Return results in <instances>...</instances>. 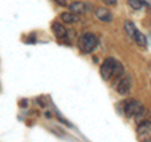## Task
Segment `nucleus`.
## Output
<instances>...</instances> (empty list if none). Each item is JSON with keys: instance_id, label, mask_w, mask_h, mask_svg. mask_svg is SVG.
I'll list each match as a JSON object with an SVG mask.
<instances>
[{"instance_id": "f257e3e1", "label": "nucleus", "mask_w": 151, "mask_h": 142, "mask_svg": "<svg viewBox=\"0 0 151 142\" xmlns=\"http://www.w3.org/2000/svg\"><path fill=\"white\" fill-rule=\"evenodd\" d=\"M97 44H98V39L92 33H86V34L79 37V39H78V48L83 53H91L97 47Z\"/></svg>"}, {"instance_id": "f03ea898", "label": "nucleus", "mask_w": 151, "mask_h": 142, "mask_svg": "<svg viewBox=\"0 0 151 142\" xmlns=\"http://www.w3.org/2000/svg\"><path fill=\"white\" fill-rule=\"evenodd\" d=\"M124 111H125V116L131 118L134 116H137L141 111H144V107L139 101H136V99H129V101L125 103Z\"/></svg>"}, {"instance_id": "7ed1b4c3", "label": "nucleus", "mask_w": 151, "mask_h": 142, "mask_svg": "<svg viewBox=\"0 0 151 142\" xmlns=\"http://www.w3.org/2000/svg\"><path fill=\"white\" fill-rule=\"evenodd\" d=\"M115 65H116V59H113V58H107L105 62L102 63L101 68H100V73H101V77L105 80H108L113 75Z\"/></svg>"}, {"instance_id": "20e7f679", "label": "nucleus", "mask_w": 151, "mask_h": 142, "mask_svg": "<svg viewBox=\"0 0 151 142\" xmlns=\"http://www.w3.org/2000/svg\"><path fill=\"white\" fill-rule=\"evenodd\" d=\"M116 89H117V92H119V94H121V96H126V94H129L130 89H131V79L129 77L121 78L119 82H117Z\"/></svg>"}, {"instance_id": "39448f33", "label": "nucleus", "mask_w": 151, "mask_h": 142, "mask_svg": "<svg viewBox=\"0 0 151 142\" xmlns=\"http://www.w3.org/2000/svg\"><path fill=\"white\" fill-rule=\"evenodd\" d=\"M96 16L100 19L101 22H107V23L112 22V14L110 13V10H107L106 8H98L96 10Z\"/></svg>"}, {"instance_id": "423d86ee", "label": "nucleus", "mask_w": 151, "mask_h": 142, "mask_svg": "<svg viewBox=\"0 0 151 142\" xmlns=\"http://www.w3.org/2000/svg\"><path fill=\"white\" fill-rule=\"evenodd\" d=\"M69 10H70V13L79 15V14H84V13H86L87 8H86V4L82 3V1H74V3H72L69 5Z\"/></svg>"}, {"instance_id": "0eeeda50", "label": "nucleus", "mask_w": 151, "mask_h": 142, "mask_svg": "<svg viewBox=\"0 0 151 142\" xmlns=\"http://www.w3.org/2000/svg\"><path fill=\"white\" fill-rule=\"evenodd\" d=\"M52 30H53V34L55 35V38H58V39L67 37V29L62 24H59V23H54L52 25Z\"/></svg>"}, {"instance_id": "6e6552de", "label": "nucleus", "mask_w": 151, "mask_h": 142, "mask_svg": "<svg viewBox=\"0 0 151 142\" xmlns=\"http://www.w3.org/2000/svg\"><path fill=\"white\" fill-rule=\"evenodd\" d=\"M150 132H151V122L150 121H142L141 123H139V126H137V133L140 136L150 133Z\"/></svg>"}, {"instance_id": "1a4fd4ad", "label": "nucleus", "mask_w": 151, "mask_h": 142, "mask_svg": "<svg viewBox=\"0 0 151 142\" xmlns=\"http://www.w3.org/2000/svg\"><path fill=\"white\" fill-rule=\"evenodd\" d=\"M60 19H62L64 23H77L79 20L77 14H73V13H70V11L62 13V14H60Z\"/></svg>"}, {"instance_id": "9d476101", "label": "nucleus", "mask_w": 151, "mask_h": 142, "mask_svg": "<svg viewBox=\"0 0 151 142\" xmlns=\"http://www.w3.org/2000/svg\"><path fill=\"white\" fill-rule=\"evenodd\" d=\"M135 42H136V44H139L140 47H146V44H147V40H146V37L141 33L140 30H136L135 33V35L134 38H132Z\"/></svg>"}, {"instance_id": "9b49d317", "label": "nucleus", "mask_w": 151, "mask_h": 142, "mask_svg": "<svg viewBox=\"0 0 151 142\" xmlns=\"http://www.w3.org/2000/svg\"><path fill=\"white\" fill-rule=\"evenodd\" d=\"M125 30H126V33H127V35L131 37V38H134L136 30H137V28L135 27V24H134V23H132L131 20H126V22H125Z\"/></svg>"}, {"instance_id": "f8f14e48", "label": "nucleus", "mask_w": 151, "mask_h": 142, "mask_svg": "<svg viewBox=\"0 0 151 142\" xmlns=\"http://www.w3.org/2000/svg\"><path fill=\"white\" fill-rule=\"evenodd\" d=\"M127 3H129V5L134 9V10H139L144 4H146L144 0H127Z\"/></svg>"}, {"instance_id": "ddd939ff", "label": "nucleus", "mask_w": 151, "mask_h": 142, "mask_svg": "<svg viewBox=\"0 0 151 142\" xmlns=\"http://www.w3.org/2000/svg\"><path fill=\"white\" fill-rule=\"evenodd\" d=\"M122 74H124V67H122V64L120 62H117V60H116L115 70H113V77H115V78H120Z\"/></svg>"}, {"instance_id": "4468645a", "label": "nucleus", "mask_w": 151, "mask_h": 142, "mask_svg": "<svg viewBox=\"0 0 151 142\" xmlns=\"http://www.w3.org/2000/svg\"><path fill=\"white\" fill-rule=\"evenodd\" d=\"M105 4H107V5H115V4L117 3V0H102Z\"/></svg>"}, {"instance_id": "2eb2a0df", "label": "nucleus", "mask_w": 151, "mask_h": 142, "mask_svg": "<svg viewBox=\"0 0 151 142\" xmlns=\"http://www.w3.org/2000/svg\"><path fill=\"white\" fill-rule=\"evenodd\" d=\"M55 3H58L59 5H62V6H65L67 5V0H54Z\"/></svg>"}, {"instance_id": "dca6fc26", "label": "nucleus", "mask_w": 151, "mask_h": 142, "mask_svg": "<svg viewBox=\"0 0 151 142\" xmlns=\"http://www.w3.org/2000/svg\"><path fill=\"white\" fill-rule=\"evenodd\" d=\"M19 105H20V107H27L28 103H27V101L24 102V99H23V102H20V103H19Z\"/></svg>"}, {"instance_id": "f3484780", "label": "nucleus", "mask_w": 151, "mask_h": 142, "mask_svg": "<svg viewBox=\"0 0 151 142\" xmlns=\"http://www.w3.org/2000/svg\"><path fill=\"white\" fill-rule=\"evenodd\" d=\"M145 142H151V137H150V138H147V140H146Z\"/></svg>"}]
</instances>
